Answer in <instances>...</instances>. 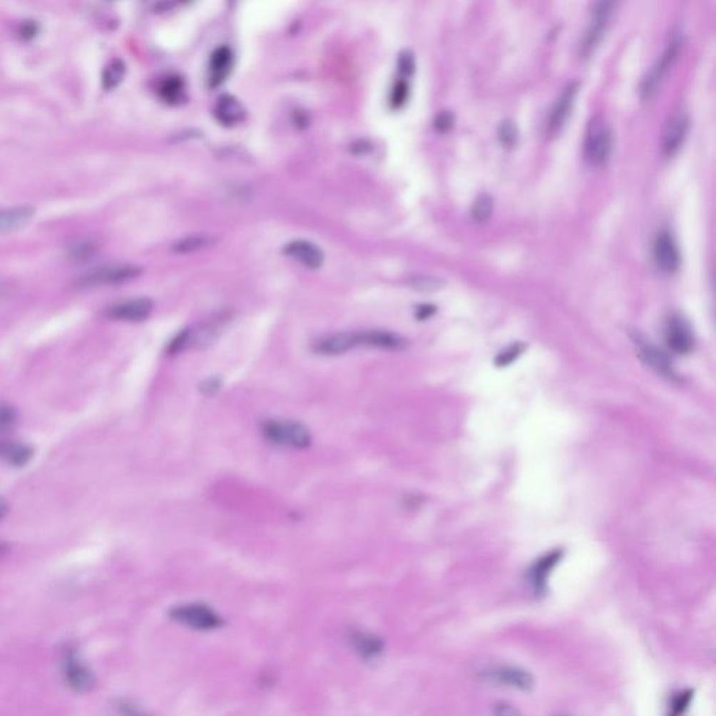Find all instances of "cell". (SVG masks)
<instances>
[{
	"label": "cell",
	"mask_w": 716,
	"mask_h": 716,
	"mask_svg": "<svg viewBox=\"0 0 716 716\" xmlns=\"http://www.w3.org/2000/svg\"><path fill=\"white\" fill-rule=\"evenodd\" d=\"M262 436L272 445L290 449H307L312 445V434L295 420L269 419L260 424Z\"/></svg>",
	"instance_id": "1"
},
{
	"label": "cell",
	"mask_w": 716,
	"mask_h": 716,
	"mask_svg": "<svg viewBox=\"0 0 716 716\" xmlns=\"http://www.w3.org/2000/svg\"><path fill=\"white\" fill-rule=\"evenodd\" d=\"M170 617L180 625L195 631H213L223 625L215 610L202 603H186L170 611Z\"/></svg>",
	"instance_id": "2"
},
{
	"label": "cell",
	"mask_w": 716,
	"mask_h": 716,
	"mask_svg": "<svg viewBox=\"0 0 716 716\" xmlns=\"http://www.w3.org/2000/svg\"><path fill=\"white\" fill-rule=\"evenodd\" d=\"M614 138L609 125L596 118L589 125L585 139V157L592 165H603L609 161L613 153Z\"/></svg>",
	"instance_id": "3"
},
{
	"label": "cell",
	"mask_w": 716,
	"mask_h": 716,
	"mask_svg": "<svg viewBox=\"0 0 716 716\" xmlns=\"http://www.w3.org/2000/svg\"><path fill=\"white\" fill-rule=\"evenodd\" d=\"M480 679L493 685L506 687L522 692H531L536 685V680L529 670L509 665L484 669L480 672Z\"/></svg>",
	"instance_id": "4"
},
{
	"label": "cell",
	"mask_w": 716,
	"mask_h": 716,
	"mask_svg": "<svg viewBox=\"0 0 716 716\" xmlns=\"http://www.w3.org/2000/svg\"><path fill=\"white\" fill-rule=\"evenodd\" d=\"M613 9H614V3H611V1H600L595 6V9L592 11V19H590L589 27H588L585 36L582 39V44H581V55H583V58L590 56L596 51L599 44L602 42L603 36L609 29Z\"/></svg>",
	"instance_id": "5"
},
{
	"label": "cell",
	"mask_w": 716,
	"mask_h": 716,
	"mask_svg": "<svg viewBox=\"0 0 716 716\" xmlns=\"http://www.w3.org/2000/svg\"><path fill=\"white\" fill-rule=\"evenodd\" d=\"M142 275V267L133 265H108L87 273L80 285L83 287L111 286L131 282Z\"/></svg>",
	"instance_id": "6"
},
{
	"label": "cell",
	"mask_w": 716,
	"mask_h": 716,
	"mask_svg": "<svg viewBox=\"0 0 716 716\" xmlns=\"http://www.w3.org/2000/svg\"><path fill=\"white\" fill-rule=\"evenodd\" d=\"M633 342L637 349V354L644 361L648 367H650L655 372H658L660 377L669 379V381H679V375L672 364V361L663 353L660 349H658L655 344H652L644 336L640 333L633 334Z\"/></svg>",
	"instance_id": "7"
},
{
	"label": "cell",
	"mask_w": 716,
	"mask_h": 716,
	"mask_svg": "<svg viewBox=\"0 0 716 716\" xmlns=\"http://www.w3.org/2000/svg\"><path fill=\"white\" fill-rule=\"evenodd\" d=\"M680 39L675 38L668 45L666 51L663 52V55L660 56V59L658 61V63L653 66V69L645 77L644 81L641 84V97L644 100H650L655 96V93L658 91L659 86L662 84V81L668 76V73L670 71V68L673 66L675 61L677 59V55H679V51H680Z\"/></svg>",
	"instance_id": "8"
},
{
	"label": "cell",
	"mask_w": 716,
	"mask_h": 716,
	"mask_svg": "<svg viewBox=\"0 0 716 716\" xmlns=\"http://www.w3.org/2000/svg\"><path fill=\"white\" fill-rule=\"evenodd\" d=\"M665 340L669 350L679 356L690 354L695 344L692 329L681 315H672L666 321Z\"/></svg>",
	"instance_id": "9"
},
{
	"label": "cell",
	"mask_w": 716,
	"mask_h": 716,
	"mask_svg": "<svg viewBox=\"0 0 716 716\" xmlns=\"http://www.w3.org/2000/svg\"><path fill=\"white\" fill-rule=\"evenodd\" d=\"M154 304L150 298H132L126 301H121L118 304L111 305L107 310V317L113 321L122 322H143L151 312Z\"/></svg>",
	"instance_id": "10"
},
{
	"label": "cell",
	"mask_w": 716,
	"mask_h": 716,
	"mask_svg": "<svg viewBox=\"0 0 716 716\" xmlns=\"http://www.w3.org/2000/svg\"><path fill=\"white\" fill-rule=\"evenodd\" d=\"M357 347V332H340L315 340L312 344V352L324 357H334L346 354L347 352Z\"/></svg>",
	"instance_id": "11"
},
{
	"label": "cell",
	"mask_w": 716,
	"mask_h": 716,
	"mask_svg": "<svg viewBox=\"0 0 716 716\" xmlns=\"http://www.w3.org/2000/svg\"><path fill=\"white\" fill-rule=\"evenodd\" d=\"M653 256L658 267L665 273H675L680 267V252L669 231H662L656 237Z\"/></svg>",
	"instance_id": "12"
},
{
	"label": "cell",
	"mask_w": 716,
	"mask_h": 716,
	"mask_svg": "<svg viewBox=\"0 0 716 716\" xmlns=\"http://www.w3.org/2000/svg\"><path fill=\"white\" fill-rule=\"evenodd\" d=\"M578 91H579L578 83H571L570 86H567L564 88V91L557 98L556 104L551 108L550 115L547 118V133L554 135L564 126V123L567 122V119L573 111Z\"/></svg>",
	"instance_id": "13"
},
{
	"label": "cell",
	"mask_w": 716,
	"mask_h": 716,
	"mask_svg": "<svg viewBox=\"0 0 716 716\" xmlns=\"http://www.w3.org/2000/svg\"><path fill=\"white\" fill-rule=\"evenodd\" d=\"M563 551L561 550H553L550 553H546L541 556L538 560L533 563V566L529 568L528 578L529 583L533 589V592L537 596H541L547 590V579L551 571L556 568V566L561 561Z\"/></svg>",
	"instance_id": "14"
},
{
	"label": "cell",
	"mask_w": 716,
	"mask_h": 716,
	"mask_svg": "<svg viewBox=\"0 0 716 716\" xmlns=\"http://www.w3.org/2000/svg\"><path fill=\"white\" fill-rule=\"evenodd\" d=\"M358 347H371L388 352H400L406 349L407 342L392 332L387 330H362L357 332Z\"/></svg>",
	"instance_id": "15"
},
{
	"label": "cell",
	"mask_w": 716,
	"mask_h": 716,
	"mask_svg": "<svg viewBox=\"0 0 716 716\" xmlns=\"http://www.w3.org/2000/svg\"><path fill=\"white\" fill-rule=\"evenodd\" d=\"M285 253L291 259L297 260L298 263H301L302 266H305L307 269H311V270H317V269L322 267L323 262H324V255H323L322 250L318 245H315L310 241H305V240H297V241L287 244L285 247Z\"/></svg>",
	"instance_id": "16"
},
{
	"label": "cell",
	"mask_w": 716,
	"mask_h": 716,
	"mask_svg": "<svg viewBox=\"0 0 716 716\" xmlns=\"http://www.w3.org/2000/svg\"><path fill=\"white\" fill-rule=\"evenodd\" d=\"M688 126H690V119H688V115L685 111L680 109L670 116V119L666 125V129H665V135H663L665 154H668V155L675 154L680 148L681 144L687 136Z\"/></svg>",
	"instance_id": "17"
},
{
	"label": "cell",
	"mask_w": 716,
	"mask_h": 716,
	"mask_svg": "<svg viewBox=\"0 0 716 716\" xmlns=\"http://www.w3.org/2000/svg\"><path fill=\"white\" fill-rule=\"evenodd\" d=\"M215 119L224 126H234L247 118V109L234 96L224 94L217 100L215 107Z\"/></svg>",
	"instance_id": "18"
},
{
	"label": "cell",
	"mask_w": 716,
	"mask_h": 716,
	"mask_svg": "<svg viewBox=\"0 0 716 716\" xmlns=\"http://www.w3.org/2000/svg\"><path fill=\"white\" fill-rule=\"evenodd\" d=\"M34 456V449L30 445L17 441L0 439V459L14 467L26 466Z\"/></svg>",
	"instance_id": "19"
},
{
	"label": "cell",
	"mask_w": 716,
	"mask_h": 716,
	"mask_svg": "<svg viewBox=\"0 0 716 716\" xmlns=\"http://www.w3.org/2000/svg\"><path fill=\"white\" fill-rule=\"evenodd\" d=\"M350 643L353 649L357 652L362 659L372 660L378 659L384 652V643L374 634L365 631H353L350 634Z\"/></svg>",
	"instance_id": "20"
},
{
	"label": "cell",
	"mask_w": 716,
	"mask_h": 716,
	"mask_svg": "<svg viewBox=\"0 0 716 716\" xmlns=\"http://www.w3.org/2000/svg\"><path fill=\"white\" fill-rule=\"evenodd\" d=\"M34 217V209L21 206L14 209L0 210V234L13 232L24 228Z\"/></svg>",
	"instance_id": "21"
},
{
	"label": "cell",
	"mask_w": 716,
	"mask_h": 716,
	"mask_svg": "<svg viewBox=\"0 0 716 716\" xmlns=\"http://www.w3.org/2000/svg\"><path fill=\"white\" fill-rule=\"evenodd\" d=\"M63 675L66 684L76 692H88L96 685V677L91 670L80 663H69Z\"/></svg>",
	"instance_id": "22"
},
{
	"label": "cell",
	"mask_w": 716,
	"mask_h": 716,
	"mask_svg": "<svg viewBox=\"0 0 716 716\" xmlns=\"http://www.w3.org/2000/svg\"><path fill=\"white\" fill-rule=\"evenodd\" d=\"M231 63H232V53L230 48L227 46H220L212 53L210 58V86L215 87L218 86L231 71Z\"/></svg>",
	"instance_id": "23"
},
{
	"label": "cell",
	"mask_w": 716,
	"mask_h": 716,
	"mask_svg": "<svg viewBox=\"0 0 716 716\" xmlns=\"http://www.w3.org/2000/svg\"><path fill=\"white\" fill-rule=\"evenodd\" d=\"M217 242V238L212 234H192L180 238L173 245L175 253H193L206 248H212Z\"/></svg>",
	"instance_id": "24"
},
{
	"label": "cell",
	"mask_w": 716,
	"mask_h": 716,
	"mask_svg": "<svg viewBox=\"0 0 716 716\" xmlns=\"http://www.w3.org/2000/svg\"><path fill=\"white\" fill-rule=\"evenodd\" d=\"M161 98L168 104H178L185 98V84L178 76L165 78L160 87Z\"/></svg>",
	"instance_id": "25"
},
{
	"label": "cell",
	"mask_w": 716,
	"mask_h": 716,
	"mask_svg": "<svg viewBox=\"0 0 716 716\" xmlns=\"http://www.w3.org/2000/svg\"><path fill=\"white\" fill-rule=\"evenodd\" d=\"M126 73V66L121 59L112 61L103 73V86L106 90H113L121 84Z\"/></svg>",
	"instance_id": "26"
},
{
	"label": "cell",
	"mask_w": 716,
	"mask_h": 716,
	"mask_svg": "<svg viewBox=\"0 0 716 716\" xmlns=\"http://www.w3.org/2000/svg\"><path fill=\"white\" fill-rule=\"evenodd\" d=\"M692 698H694L692 690H681L679 692H676L669 702L668 716L684 715L687 712V710L690 708Z\"/></svg>",
	"instance_id": "27"
},
{
	"label": "cell",
	"mask_w": 716,
	"mask_h": 716,
	"mask_svg": "<svg viewBox=\"0 0 716 716\" xmlns=\"http://www.w3.org/2000/svg\"><path fill=\"white\" fill-rule=\"evenodd\" d=\"M493 209H494L493 199L489 195H481L473 203L471 217L477 223H484V221H487L490 218V215L493 213Z\"/></svg>",
	"instance_id": "28"
},
{
	"label": "cell",
	"mask_w": 716,
	"mask_h": 716,
	"mask_svg": "<svg viewBox=\"0 0 716 716\" xmlns=\"http://www.w3.org/2000/svg\"><path fill=\"white\" fill-rule=\"evenodd\" d=\"M17 423H19L17 410L9 403L0 402V432L16 429Z\"/></svg>",
	"instance_id": "29"
},
{
	"label": "cell",
	"mask_w": 716,
	"mask_h": 716,
	"mask_svg": "<svg viewBox=\"0 0 716 716\" xmlns=\"http://www.w3.org/2000/svg\"><path fill=\"white\" fill-rule=\"evenodd\" d=\"M526 346L523 343H513L511 346H508L506 349H503L501 353H498V356L496 357V364L497 367H506L509 364H512L516 358L519 357L523 352H525Z\"/></svg>",
	"instance_id": "30"
},
{
	"label": "cell",
	"mask_w": 716,
	"mask_h": 716,
	"mask_svg": "<svg viewBox=\"0 0 716 716\" xmlns=\"http://www.w3.org/2000/svg\"><path fill=\"white\" fill-rule=\"evenodd\" d=\"M500 142L506 147H512L518 139V129L512 121H503L498 128Z\"/></svg>",
	"instance_id": "31"
},
{
	"label": "cell",
	"mask_w": 716,
	"mask_h": 716,
	"mask_svg": "<svg viewBox=\"0 0 716 716\" xmlns=\"http://www.w3.org/2000/svg\"><path fill=\"white\" fill-rule=\"evenodd\" d=\"M409 97V86L404 80H400L394 84V90H392V96H391V104L392 107L399 108L402 107L406 100Z\"/></svg>",
	"instance_id": "32"
},
{
	"label": "cell",
	"mask_w": 716,
	"mask_h": 716,
	"mask_svg": "<svg viewBox=\"0 0 716 716\" xmlns=\"http://www.w3.org/2000/svg\"><path fill=\"white\" fill-rule=\"evenodd\" d=\"M397 66H399L400 73H403L404 76H411L414 72V68H416L414 56L409 51L402 52L399 56V61H397Z\"/></svg>",
	"instance_id": "33"
},
{
	"label": "cell",
	"mask_w": 716,
	"mask_h": 716,
	"mask_svg": "<svg viewBox=\"0 0 716 716\" xmlns=\"http://www.w3.org/2000/svg\"><path fill=\"white\" fill-rule=\"evenodd\" d=\"M434 123H435V129L444 133V132H448V131L454 126V123H455V116L452 115V112H449V111H444V112H441V113L435 118V122H434Z\"/></svg>",
	"instance_id": "34"
},
{
	"label": "cell",
	"mask_w": 716,
	"mask_h": 716,
	"mask_svg": "<svg viewBox=\"0 0 716 716\" xmlns=\"http://www.w3.org/2000/svg\"><path fill=\"white\" fill-rule=\"evenodd\" d=\"M221 379L217 378V377H212V378H208L202 382L200 385V391L202 394H206V396H213V394H217L220 389H221Z\"/></svg>",
	"instance_id": "35"
},
{
	"label": "cell",
	"mask_w": 716,
	"mask_h": 716,
	"mask_svg": "<svg viewBox=\"0 0 716 716\" xmlns=\"http://www.w3.org/2000/svg\"><path fill=\"white\" fill-rule=\"evenodd\" d=\"M493 715L494 716H522L521 711L513 707L512 704H508V702H498L494 705V710H493Z\"/></svg>",
	"instance_id": "36"
},
{
	"label": "cell",
	"mask_w": 716,
	"mask_h": 716,
	"mask_svg": "<svg viewBox=\"0 0 716 716\" xmlns=\"http://www.w3.org/2000/svg\"><path fill=\"white\" fill-rule=\"evenodd\" d=\"M94 245L91 242H86V244H80L77 247H74L72 251V256L74 259L77 260H83V259H87L88 256L93 255V251H94Z\"/></svg>",
	"instance_id": "37"
},
{
	"label": "cell",
	"mask_w": 716,
	"mask_h": 716,
	"mask_svg": "<svg viewBox=\"0 0 716 716\" xmlns=\"http://www.w3.org/2000/svg\"><path fill=\"white\" fill-rule=\"evenodd\" d=\"M38 33V27H36V23L30 21V23H24L21 26V30H20V34L23 36V39H31L34 38Z\"/></svg>",
	"instance_id": "38"
},
{
	"label": "cell",
	"mask_w": 716,
	"mask_h": 716,
	"mask_svg": "<svg viewBox=\"0 0 716 716\" xmlns=\"http://www.w3.org/2000/svg\"><path fill=\"white\" fill-rule=\"evenodd\" d=\"M414 287L419 288V290H423V291L424 290L430 291V290H434V288H436L438 286H436L435 280H432V279H416L414 280Z\"/></svg>",
	"instance_id": "39"
},
{
	"label": "cell",
	"mask_w": 716,
	"mask_h": 716,
	"mask_svg": "<svg viewBox=\"0 0 716 716\" xmlns=\"http://www.w3.org/2000/svg\"><path fill=\"white\" fill-rule=\"evenodd\" d=\"M434 314H435V307H432V305H421V307L417 308V314L416 315H417L419 319H427V318L432 317Z\"/></svg>",
	"instance_id": "40"
},
{
	"label": "cell",
	"mask_w": 716,
	"mask_h": 716,
	"mask_svg": "<svg viewBox=\"0 0 716 716\" xmlns=\"http://www.w3.org/2000/svg\"><path fill=\"white\" fill-rule=\"evenodd\" d=\"M9 512H10V506H9V503H7L6 500H3V498L0 497V522H3V521L6 519V516L9 515Z\"/></svg>",
	"instance_id": "41"
},
{
	"label": "cell",
	"mask_w": 716,
	"mask_h": 716,
	"mask_svg": "<svg viewBox=\"0 0 716 716\" xmlns=\"http://www.w3.org/2000/svg\"><path fill=\"white\" fill-rule=\"evenodd\" d=\"M9 551H10V546L6 541L0 540V558L4 557V556H7Z\"/></svg>",
	"instance_id": "42"
}]
</instances>
